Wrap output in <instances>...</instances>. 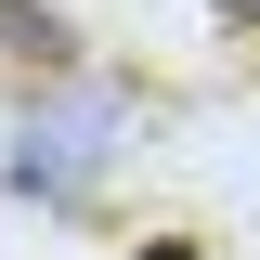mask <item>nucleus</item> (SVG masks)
<instances>
[{"mask_svg":"<svg viewBox=\"0 0 260 260\" xmlns=\"http://www.w3.org/2000/svg\"><path fill=\"white\" fill-rule=\"evenodd\" d=\"M104 130H117V91H78V104H52V117H26V156H13V182L65 208V195L104 169Z\"/></svg>","mask_w":260,"mask_h":260,"instance_id":"f257e3e1","label":"nucleus"},{"mask_svg":"<svg viewBox=\"0 0 260 260\" xmlns=\"http://www.w3.org/2000/svg\"><path fill=\"white\" fill-rule=\"evenodd\" d=\"M0 52H26V65H65L78 39H65V13H39V0H0Z\"/></svg>","mask_w":260,"mask_h":260,"instance_id":"f03ea898","label":"nucleus"},{"mask_svg":"<svg viewBox=\"0 0 260 260\" xmlns=\"http://www.w3.org/2000/svg\"><path fill=\"white\" fill-rule=\"evenodd\" d=\"M221 13H234V26H260V0H221Z\"/></svg>","mask_w":260,"mask_h":260,"instance_id":"7ed1b4c3","label":"nucleus"}]
</instances>
